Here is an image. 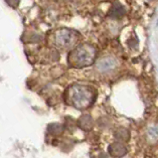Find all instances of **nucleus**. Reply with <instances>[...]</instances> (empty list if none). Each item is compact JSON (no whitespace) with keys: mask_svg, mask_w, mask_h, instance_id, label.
Instances as JSON below:
<instances>
[{"mask_svg":"<svg viewBox=\"0 0 158 158\" xmlns=\"http://www.w3.org/2000/svg\"><path fill=\"white\" fill-rule=\"evenodd\" d=\"M79 125L82 129L85 130H89L93 126V121L92 117L89 115H83L79 120Z\"/></svg>","mask_w":158,"mask_h":158,"instance_id":"nucleus-6","label":"nucleus"},{"mask_svg":"<svg viewBox=\"0 0 158 158\" xmlns=\"http://www.w3.org/2000/svg\"><path fill=\"white\" fill-rule=\"evenodd\" d=\"M116 67V61L111 57H106L98 61L97 68L101 72H110Z\"/></svg>","mask_w":158,"mask_h":158,"instance_id":"nucleus-4","label":"nucleus"},{"mask_svg":"<svg viewBox=\"0 0 158 158\" xmlns=\"http://www.w3.org/2000/svg\"><path fill=\"white\" fill-rule=\"evenodd\" d=\"M19 1H20V0H5V2L8 4V5L13 7V8H15V7L18 6V4H19Z\"/></svg>","mask_w":158,"mask_h":158,"instance_id":"nucleus-10","label":"nucleus"},{"mask_svg":"<svg viewBox=\"0 0 158 158\" xmlns=\"http://www.w3.org/2000/svg\"><path fill=\"white\" fill-rule=\"evenodd\" d=\"M78 39V34L69 29L58 30L54 36V43L57 47L66 49L74 46Z\"/></svg>","mask_w":158,"mask_h":158,"instance_id":"nucleus-3","label":"nucleus"},{"mask_svg":"<svg viewBox=\"0 0 158 158\" xmlns=\"http://www.w3.org/2000/svg\"><path fill=\"white\" fill-rule=\"evenodd\" d=\"M157 26H158V19H157Z\"/></svg>","mask_w":158,"mask_h":158,"instance_id":"nucleus-11","label":"nucleus"},{"mask_svg":"<svg viewBox=\"0 0 158 158\" xmlns=\"http://www.w3.org/2000/svg\"><path fill=\"white\" fill-rule=\"evenodd\" d=\"M115 137L116 139H118L119 141H126L128 139V136H129V133L126 129L124 128H119L118 130H116L115 133Z\"/></svg>","mask_w":158,"mask_h":158,"instance_id":"nucleus-8","label":"nucleus"},{"mask_svg":"<svg viewBox=\"0 0 158 158\" xmlns=\"http://www.w3.org/2000/svg\"><path fill=\"white\" fill-rule=\"evenodd\" d=\"M148 134H149V137L151 139H157L158 138V126L157 125L151 126L149 128V131H148Z\"/></svg>","mask_w":158,"mask_h":158,"instance_id":"nucleus-9","label":"nucleus"},{"mask_svg":"<svg viewBox=\"0 0 158 158\" xmlns=\"http://www.w3.org/2000/svg\"><path fill=\"white\" fill-rule=\"evenodd\" d=\"M66 101L70 106L84 110L94 102V94L92 89L82 85H74L67 89Z\"/></svg>","mask_w":158,"mask_h":158,"instance_id":"nucleus-1","label":"nucleus"},{"mask_svg":"<svg viewBox=\"0 0 158 158\" xmlns=\"http://www.w3.org/2000/svg\"><path fill=\"white\" fill-rule=\"evenodd\" d=\"M124 14V9L123 6H120L119 4H114V7L111 8V11H110V16L111 17H114V18H118L121 17Z\"/></svg>","mask_w":158,"mask_h":158,"instance_id":"nucleus-7","label":"nucleus"},{"mask_svg":"<svg viewBox=\"0 0 158 158\" xmlns=\"http://www.w3.org/2000/svg\"><path fill=\"white\" fill-rule=\"evenodd\" d=\"M108 151H110V154L114 156V157H121L123 156L127 149L126 147L123 145V143L120 142H115V143H112L110 144V146L108 147Z\"/></svg>","mask_w":158,"mask_h":158,"instance_id":"nucleus-5","label":"nucleus"},{"mask_svg":"<svg viewBox=\"0 0 158 158\" xmlns=\"http://www.w3.org/2000/svg\"><path fill=\"white\" fill-rule=\"evenodd\" d=\"M96 58V49L91 45L83 44L73 49L70 54L68 61L72 67L83 68L91 66Z\"/></svg>","mask_w":158,"mask_h":158,"instance_id":"nucleus-2","label":"nucleus"}]
</instances>
